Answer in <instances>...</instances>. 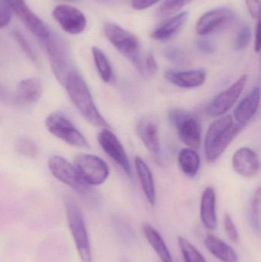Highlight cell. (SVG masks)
Masks as SVG:
<instances>
[{"label": "cell", "instance_id": "obj_3", "mask_svg": "<svg viewBox=\"0 0 261 262\" xmlns=\"http://www.w3.org/2000/svg\"><path fill=\"white\" fill-rule=\"evenodd\" d=\"M104 33L113 47L127 58L140 73L144 74V63L141 59L140 45L137 37L115 23H106Z\"/></svg>", "mask_w": 261, "mask_h": 262}, {"label": "cell", "instance_id": "obj_2", "mask_svg": "<svg viewBox=\"0 0 261 262\" xmlns=\"http://www.w3.org/2000/svg\"><path fill=\"white\" fill-rule=\"evenodd\" d=\"M243 127L236 124L230 115L215 121L208 127L205 139V152L207 160L214 163L239 135Z\"/></svg>", "mask_w": 261, "mask_h": 262}, {"label": "cell", "instance_id": "obj_27", "mask_svg": "<svg viewBox=\"0 0 261 262\" xmlns=\"http://www.w3.org/2000/svg\"><path fill=\"white\" fill-rule=\"evenodd\" d=\"M178 243L185 262H207L202 254L186 238L179 237Z\"/></svg>", "mask_w": 261, "mask_h": 262}, {"label": "cell", "instance_id": "obj_9", "mask_svg": "<svg viewBox=\"0 0 261 262\" xmlns=\"http://www.w3.org/2000/svg\"><path fill=\"white\" fill-rule=\"evenodd\" d=\"M49 168L57 180L79 193H86L91 189V186L83 180L75 166L63 157L59 156L51 157L49 160Z\"/></svg>", "mask_w": 261, "mask_h": 262}, {"label": "cell", "instance_id": "obj_23", "mask_svg": "<svg viewBox=\"0 0 261 262\" xmlns=\"http://www.w3.org/2000/svg\"><path fill=\"white\" fill-rule=\"evenodd\" d=\"M206 249L218 259L222 262H238L239 255L234 249L216 235H207L204 240Z\"/></svg>", "mask_w": 261, "mask_h": 262}, {"label": "cell", "instance_id": "obj_16", "mask_svg": "<svg viewBox=\"0 0 261 262\" xmlns=\"http://www.w3.org/2000/svg\"><path fill=\"white\" fill-rule=\"evenodd\" d=\"M260 89L255 87L236 107L234 119L236 124L245 127L257 113L260 105Z\"/></svg>", "mask_w": 261, "mask_h": 262}, {"label": "cell", "instance_id": "obj_17", "mask_svg": "<svg viewBox=\"0 0 261 262\" xmlns=\"http://www.w3.org/2000/svg\"><path fill=\"white\" fill-rule=\"evenodd\" d=\"M165 78L174 85L183 89H195L200 87L206 79V72L203 69L184 71H167Z\"/></svg>", "mask_w": 261, "mask_h": 262}, {"label": "cell", "instance_id": "obj_19", "mask_svg": "<svg viewBox=\"0 0 261 262\" xmlns=\"http://www.w3.org/2000/svg\"><path fill=\"white\" fill-rule=\"evenodd\" d=\"M200 216L202 224L210 231L217 227L216 193L215 189L208 186L204 190L201 198Z\"/></svg>", "mask_w": 261, "mask_h": 262}, {"label": "cell", "instance_id": "obj_20", "mask_svg": "<svg viewBox=\"0 0 261 262\" xmlns=\"http://www.w3.org/2000/svg\"><path fill=\"white\" fill-rule=\"evenodd\" d=\"M42 86L39 79L27 78L18 83L15 92V99L18 104L29 105L36 102L41 98Z\"/></svg>", "mask_w": 261, "mask_h": 262}, {"label": "cell", "instance_id": "obj_26", "mask_svg": "<svg viewBox=\"0 0 261 262\" xmlns=\"http://www.w3.org/2000/svg\"><path fill=\"white\" fill-rule=\"evenodd\" d=\"M91 52L95 66L101 79L105 83L110 82L113 78V70L108 58L100 48L96 46L92 47Z\"/></svg>", "mask_w": 261, "mask_h": 262}, {"label": "cell", "instance_id": "obj_11", "mask_svg": "<svg viewBox=\"0 0 261 262\" xmlns=\"http://www.w3.org/2000/svg\"><path fill=\"white\" fill-rule=\"evenodd\" d=\"M52 15L60 27L70 35H79L87 27V18L75 6L58 5L54 9Z\"/></svg>", "mask_w": 261, "mask_h": 262}, {"label": "cell", "instance_id": "obj_10", "mask_svg": "<svg viewBox=\"0 0 261 262\" xmlns=\"http://www.w3.org/2000/svg\"><path fill=\"white\" fill-rule=\"evenodd\" d=\"M247 81L248 75H242L232 85L218 95L207 107V114L213 118L223 116L237 102Z\"/></svg>", "mask_w": 261, "mask_h": 262}, {"label": "cell", "instance_id": "obj_31", "mask_svg": "<svg viewBox=\"0 0 261 262\" xmlns=\"http://www.w3.org/2000/svg\"><path fill=\"white\" fill-rule=\"evenodd\" d=\"M13 36L15 38V41L18 43V46L21 48L22 52L27 55L28 58L32 61V62L37 64L38 63V58H37L36 55H35V52L33 49L31 48L30 45L28 42L27 40L23 36L22 34L19 32V31L15 29L13 31Z\"/></svg>", "mask_w": 261, "mask_h": 262}, {"label": "cell", "instance_id": "obj_5", "mask_svg": "<svg viewBox=\"0 0 261 262\" xmlns=\"http://www.w3.org/2000/svg\"><path fill=\"white\" fill-rule=\"evenodd\" d=\"M40 40L47 52L55 78L60 84L64 85L67 76L74 70L67 45L61 38L52 33Z\"/></svg>", "mask_w": 261, "mask_h": 262}, {"label": "cell", "instance_id": "obj_33", "mask_svg": "<svg viewBox=\"0 0 261 262\" xmlns=\"http://www.w3.org/2000/svg\"><path fill=\"white\" fill-rule=\"evenodd\" d=\"M12 12L6 0H0V29H4L10 23Z\"/></svg>", "mask_w": 261, "mask_h": 262}, {"label": "cell", "instance_id": "obj_38", "mask_svg": "<svg viewBox=\"0 0 261 262\" xmlns=\"http://www.w3.org/2000/svg\"><path fill=\"white\" fill-rule=\"evenodd\" d=\"M161 0H132L131 6L134 10L142 11L149 9Z\"/></svg>", "mask_w": 261, "mask_h": 262}, {"label": "cell", "instance_id": "obj_42", "mask_svg": "<svg viewBox=\"0 0 261 262\" xmlns=\"http://www.w3.org/2000/svg\"><path fill=\"white\" fill-rule=\"evenodd\" d=\"M121 262H131L129 261L128 259H126V258H124V259L121 260Z\"/></svg>", "mask_w": 261, "mask_h": 262}, {"label": "cell", "instance_id": "obj_18", "mask_svg": "<svg viewBox=\"0 0 261 262\" xmlns=\"http://www.w3.org/2000/svg\"><path fill=\"white\" fill-rule=\"evenodd\" d=\"M188 19V12H182L170 17L159 25L151 34L150 37L155 41H165L176 36Z\"/></svg>", "mask_w": 261, "mask_h": 262}, {"label": "cell", "instance_id": "obj_14", "mask_svg": "<svg viewBox=\"0 0 261 262\" xmlns=\"http://www.w3.org/2000/svg\"><path fill=\"white\" fill-rule=\"evenodd\" d=\"M234 14L230 8L221 6L204 13L196 23V31L199 36H205L231 23Z\"/></svg>", "mask_w": 261, "mask_h": 262}, {"label": "cell", "instance_id": "obj_15", "mask_svg": "<svg viewBox=\"0 0 261 262\" xmlns=\"http://www.w3.org/2000/svg\"><path fill=\"white\" fill-rule=\"evenodd\" d=\"M234 170L242 177L251 178L258 173L260 160L257 154L248 147H242L234 152L232 158Z\"/></svg>", "mask_w": 261, "mask_h": 262}, {"label": "cell", "instance_id": "obj_29", "mask_svg": "<svg viewBox=\"0 0 261 262\" xmlns=\"http://www.w3.org/2000/svg\"><path fill=\"white\" fill-rule=\"evenodd\" d=\"M260 188H258L253 196L250 209V221L251 226L257 233L260 232Z\"/></svg>", "mask_w": 261, "mask_h": 262}, {"label": "cell", "instance_id": "obj_37", "mask_svg": "<svg viewBox=\"0 0 261 262\" xmlns=\"http://www.w3.org/2000/svg\"><path fill=\"white\" fill-rule=\"evenodd\" d=\"M196 44H197L198 49L204 53L211 54L216 50V47L212 41H210L208 38H204V36H201L200 38H198Z\"/></svg>", "mask_w": 261, "mask_h": 262}, {"label": "cell", "instance_id": "obj_32", "mask_svg": "<svg viewBox=\"0 0 261 262\" xmlns=\"http://www.w3.org/2000/svg\"><path fill=\"white\" fill-rule=\"evenodd\" d=\"M251 36H252V33L250 27L248 26L242 27L236 35L235 41H234L235 49L237 50L242 51L248 48L251 41Z\"/></svg>", "mask_w": 261, "mask_h": 262}, {"label": "cell", "instance_id": "obj_41", "mask_svg": "<svg viewBox=\"0 0 261 262\" xmlns=\"http://www.w3.org/2000/svg\"><path fill=\"white\" fill-rule=\"evenodd\" d=\"M6 92L5 89L0 85V100H4L6 98Z\"/></svg>", "mask_w": 261, "mask_h": 262}, {"label": "cell", "instance_id": "obj_1", "mask_svg": "<svg viewBox=\"0 0 261 262\" xmlns=\"http://www.w3.org/2000/svg\"><path fill=\"white\" fill-rule=\"evenodd\" d=\"M64 86L69 98L87 122L95 127H110L97 108L88 86L79 72L74 69L67 76Z\"/></svg>", "mask_w": 261, "mask_h": 262}, {"label": "cell", "instance_id": "obj_40", "mask_svg": "<svg viewBox=\"0 0 261 262\" xmlns=\"http://www.w3.org/2000/svg\"><path fill=\"white\" fill-rule=\"evenodd\" d=\"M260 19H258L255 28V40H254V51L256 53H259L260 52Z\"/></svg>", "mask_w": 261, "mask_h": 262}, {"label": "cell", "instance_id": "obj_35", "mask_svg": "<svg viewBox=\"0 0 261 262\" xmlns=\"http://www.w3.org/2000/svg\"><path fill=\"white\" fill-rule=\"evenodd\" d=\"M247 9L254 19H260V0H245Z\"/></svg>", "mask_w": 261, "mask_h": 262}, {"label": "cell", "instance_id": "obj_21", "mask_svg": "<svg viewBox=\"0 0 261 262\" xmlns=\"http://www.w3.org/2000/svg\"><path fill=\"white\" fill-rule=\"evenodd\" d=\"M136 133L146 147L152 154H158L160 151L158 127L153 121L142 119L136 125Z\"/></svg>", "mask_w": 261, "mask_h": 262}, {"label": "cell", "instance_id": "obj_30", "mask_svg": "<svg viewBox=\"0 0 261 262\" xmlns=\"http://www.w3.org/2000/svg\"><path fill=\"white\" fill-rule=\"evenodd\" d=\"M15 149L20 155L30 158L36 157L38 152L36 143L33 140L27 138L19 139L15 143Z\"/></svg>", "mask_w": 261, "mask_h": 262}, {"label": "cell", "instance_id": "obj_7", "mask_svg": "<svg viewBox=\"0 0 261 262\" xmlns=\"http://www.w3.org/2000/svg\"><path fill=\"white\" fill-rule=\"evenodd\" d=\"M48 130L70 146L79 148H88L89 143L84 136L80 132L72 121L59 112L51 114L45 120Z\"/></svg>", "mask_w": 261, "mask_h": 262}, {"label": "cell", "instance_id": "obj_34", "mask_svg": "<svg viewBox=\"0 0 261 262\" xmlns=\"http://www.w3.org/2000/svg\"><path fill=\"white\" fill-rule=\"evenodd\" d=\"M224 226H225V232L228 238L233 243H237L239 240V232L232 218L228 213L225 214L224 218Z\"/></svg>", "mask_w": 261, "mask_h": 262}, {"label": "cell", "instance_id": "obj_13", "mask_svg": "<svg viewBox=\"0 0 261 262\" xmlns=\"http://www.w3.org/2000/svg\"><path fill=\"white\" fill-rule=\"evenodd\" d=\"M98 143L109 156L129 177L131 176V166L125 149L119 139L112 131L104 128L98 136Z\"/></svg>", "mask_w": 261, "mask_h": 262}, {"label": "cell", "instance_id": "obj_4", "mask_svg": "<svg viewBox=\"0 0 261 262\" xmlns=\"http://www.w3.org/2000/svg\"><path fill=\"white\" fill-rule=\"evenodd\" d=\"M66 216L78 255L82 262H92L91 248L81 209L70 197L65 199Z\"/></svg>", "mask_w": 261, "mask_h": 262}, {"label": "cell", "instance_id": "obj_28", "mask_svg": "<svg viewBox=\"0 0 261 262\" xmlns=\"http://www.w3.org/2000/svg\"><path fill=\"white\" fill-rule=\"evenodd\" d=\"M193 0H164L158 9L161 17H169L177 13Z\"/></svg>", "mask_w": 261, "mask_h": 262}, {"label": "cell", "instance_id": "obj_12", "mask_svg": "<svg viewBox=\"0 0 261 262\" xmlns=\"http://www.w3.org/2000/svg\"><path fill=\"white\" fill-rule=\"evenodd\" d=\"M12 12L18 17L25 26L39 39H43L50 35L49 27L44 21L32 12L28 6L26 0H6Z\"/></svg>", "mask_w": 261, "mask_h": 262}, {"label": "cell", "instance_id": "obj_24", "mask_svg": "<svg viewBox=\"0 0 261 262\" xmlns=\"http://www.w3.org/2000/svg\"><path fill=\"white\" fill-rule=\"evenodd\" d=\"M143 232L149 244L153 248L161 261L173 262L170 249L167 247L165 241L158 231H156L151 225L144 224L143 226Z\"/></svg>", "mask_w": 261, "mask_h": 262}, {"label": "cell", "instance_id": "obj_25", "mask_svg": "<svg viewBox=\"0 0 261 262\" xmlns=\"http://www.w3.org/2000/svg\"><path fill=\"white\" fill-rule=\"evenodd\" d=\"M178 161L181 169L185 176L193 178L197 175L200 168V158L195 149L191 148L181 149Z\"/></svg>", "mask_w": 261, "mask_h": 262}, {"label": "cell", "instance_id": "obj_36", "mask_svg": "<svg viewBox=\"0 0 261 262\" xmlns=\"http://www.w3.org/2000/svg\"><path fill=\"white\" fill-rule=\"evenodd\" d=\"M157 71L158 64L154 55L153 54H149L144 64V73L146 72L148 75H154Z\"/></svg>", "mask_w": 261, "mask_h": 262}, {"label": "cell", "instance_id": "obj_22", "mask_svg": "<svg viewBox=\"0 0 261 262\" xmlns=\"http://www.w3.org/2000/svg\"><path fill=\"white\" fill-rule=\"evenodd\" d=\"M136 174L139 178L141 187L144 195L147 197L149 203L151 206L156 204V188H155L154 179L153 173L148 165L140 157H136L134 160Z\"/></svg>", "mask_w": 261, "mask_h": 262}, {"label": "cell", "instance_id": "obj_39", "mask_svg": "<svg viewBox=\"0 0 261 262\" xmlns=\"http://www.w3.org/2000/svg\"><path fill=\"white\" fill-rule=\"evenodd\" d=\"M165 56L171 61L178 62L182 59V53L177 48L170 47L165 50Z\"/></svg>", "mask_w": 261, "mask_h": 262}, {"label": "cell", "instance_id": "obj_8", "mask_svg": "<svg viewBox=\"0 0 261 262\" xmlns=\"http://www.w3.org/2000/svg\"><path fill=\"white\" fill-rule=\"evenodd\" d=\"M74 166L89 186L102 184L109 176L108 165L101 157L91 154H81L74 160Z\"/></svg>", "mask_w": 261, "mask_h": 262}, {"label": "cell", "instance_id": "obj_6", "mask_svg": "<svg viewBox=\"0 0 261 262\" xmlns=\"http://www.w3.org/2000/svg\"><path fill=\"white\" fill-rule=\"evenodd\" d=\"M169 118L176 127L181 141L191 149H199L201 128L197 118L191 112L180 108L171 109L169 112Z\"/></svg>", "mask_w": 261, "mask_h": 262}]
</instances>
